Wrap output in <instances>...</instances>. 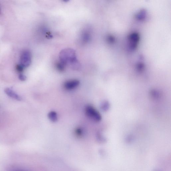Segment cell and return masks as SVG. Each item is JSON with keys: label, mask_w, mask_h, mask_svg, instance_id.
I'll list each match as a JSON object with an SVG mask.
<instances>
[{"label": "cell", "mask_w": 171, "mask_h": 171, "mask_svg": "<svg viewBox=\"0 0 171 171\" xmlns=\"http://www.w3.org/2000/svg\"><path fill=\"white\" fill-rule=\"evenodd\" d=\"M60 62L65 66L69 65L71 69L78 70L80 68V65L77 60L76 53L73 49L67 48L61 51L59 55Z\"/></svg>", "instance_id": "obj_1"}, {"label": "cell", "mask_w": 171, "mask_h": 171, "mask_svg": "<svg viewBox=\"0 0 171 171\" xmlns=\"http://www.w3.org/2000/svg\"><path fill=\"white\" fill-rule=\"evenodd\" d=\"M85 111L87 116L93 121L98 122L101 120V115L92 106H87Z\"/></svg>", "instance_id": "obj_2"}, {"label": "cell", "mask_w": 171, "mask_h": 171, "mask_svg": "<svg viewBox=\"0 0 171 171\" xmlns=\"http://www.w3.org/2000/svg\"><path fill=\"white\" fill-rule=\"evenodd\" d=\"M31 62V55L28 50H24L22 51L20 58V63L24 68L29 67Z\"/></svg>", "instance_id": "obj_3"}, {"label": "cell", "mask_w": 171, "mask_h": 171, "mask_svg": "<svg viewBox=\"0 0 171 171\" xmlns=\"http://www.w3.org/2000/svg\"><path fill=\"white\" fill-rule=\"evenodd\" d=\"M79 84V81L77 79L70 80L66 82L64 85L65 88L67 90H71L76 88Z\"/></svg>", "instance_id": "obj_4"}, {"label": "cell", "mask_w": 171, "mask_h": 171, "mask_svg": "<svg viewBox=\"0 0 171 171\" xmlns=\"http://www.w3.org/2000/svg\"><path fill=\"white\" fill-rule=\"evenodd\" d=\"M5 92L6 94L10 97L14 99L15 100L21 101L22 100V98L17 94L12 89L7 88L5 89Z\"/></svg>", "instance_id": "obj_5"}, {"label": "cell", "mask_w": 171, "mask_h": 171, "mask_svg": "<svg viewBox=\"0 0 171 171\" xmlns=\"http://www.w3.org/2000/svg\"><path fill=\"white\" fill-rule=\"evenodd\" d=\"M50 120L53 122H55L57 121L58 118L57 113L54 111L50 112L48 115Z\"/></svg>", "instance_id": "obj_6"}, {"label": "cell", "mask_w": 171, "mask_h": 171, "mask_svg": "<svg viewBox=\"0 0 171 171\" xmlns=\"http://www.w3.org/2000/svg\"><path fill=\"white\" fill-rule=\"evenodd\" d=\"M65 66L60 62L58 63L56 65L57 69L59 71H62L64 70Z\"/></svg>", "instance_id": "obj_7"}, {"label": "cell", "mask_w": 171, "mask_h": 171, "mask_svg": "<svg viewBox=\"0 0 171 171\" xmlns=\"http://www.w3.org/2000/svg\"><path fill=\"white\" fill-rule=\"evenodd\" d=\"M24 69V67L22 66L21 64H20L19 63V64H17L16 66V69L18 72L19 73L22 72Z\"/></svg>", "instance_id": "obj_8"}, {"label": "cell", "mask_w": 171, "mask_h": 171, "mask_svg": "<svg viewBox=\"0 0 171 171\" xmlns=\"http://www.w3.org/2000/svg\"><path fill=\"white\" fill-rule=\"evenodd\" d=\"M90 38V36L88 33H85L83 34V40L85 42H87L89 41Z\"/></svg>", "instance_id": "obj_9"}, {"label": "cell", "mask_w": 171, "mask_h": 171, "mask_svg": "<svg viewBox=\"0 0 171 171\" xmlns=\"http://www.w3.org/2000/svg\"><path fill=\"white\" fill-rule=\"evenodd\" d=\"M18 78L21 81H24L26 80V77L23 74H20L18 75Z\"/></svg>", "instance_id": "obj_10"}, {"label": "cell", "mask_w": 171, "mask_h": 171, "mask_svg": "<svg viewBox=\"0 0 171 171\" xmlns=\"http://www.w3.org/2000/svg\"><path fill=\"white\" fill-rule=\"evenodd\" d=\"M75 133L78 136H81L83 134V130L80 128H78L75 130Z\"/></svg>", "instance_id": "obj_11"}, {"label": "cell", "mask_w": 171, "mask_h": 171, "mask_svg": "<svg viewBox=\"0 0 171 171\" xmlns=\"http://www.w3.org/2000/svg\"><path fill=\"white\" fill-rule=\"evenodd\" d=\"M13 171H26L21 170V169H15L13 170Z\"/></svg>", "instance_id": "obj_12"}, {"label": "cell", "mask_w": 171, "mask_h": 171, "mask_svg": "<svg viewBox=\"0 0 171 171\" xmlns=\"http://www.w3.org/2000/svg\"><path fill=\"white\" fill-rule=\"evenodd\" d=\"M0 13H1V10H0Z\"/></svg>", "instance_id": "obj_13"}]
</instances>
